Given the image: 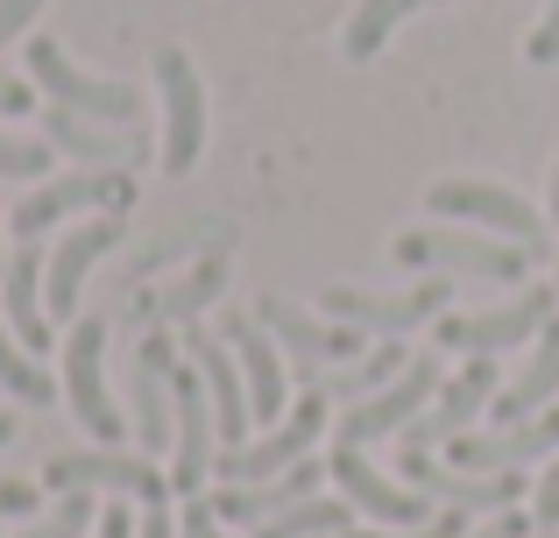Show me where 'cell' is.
<instances>
[{"label":"cell","mask_w":559,"mask_h":538,"mask_svg":"<svg viewBox=\"0 0 559 538\" xmlns=\"http://www.w3.org/2000/svg\"><path fill=\"white\" fill-rule=\"evenodd\" d=\"M396 263L425 270V276H489V284H518L532 270V255L518 241L496 235H453V227H418V235L396 241Z\"/></svg>","instance_id":"obj_1"},{"label":"cell","mask_w":559,"mask_h":538,"mask_svg":"<svg viewBox=\"0 0 559 538\" xmlns=\"http://www.w3.org/2000/svg\"><path fill=\"white\" fill-rule=\"evenodd\" d=\"M559 319V284H518L510 304L496 312H447L439 319V347H461V355H503L518 340H538Z\"/></svg>","instance_id":"obj_2"},{"label":"cell","mask_w":559,"mask_h":538,"mask_svg":"<svg viewBox=\"0 0 559 538\" xmlns=\"http://www.w3.org/2000/svg\"><path fill=\"white\" fill-rule=\"evenodd\" d=\"M28 79H36L43 93H50V107L85 113V121H99V128H135V113H142V93H135V85L79 71V64H71V57L50 43V36L28 43Z\"/></svg>","instance_id":"obj_3"},{"label":"cell","mask_w":559,"mask_h":538,"mask_svg":"<svg viewBox=\"0 0 559 538\" xmlns=\"http://www.w3.org/2000/svg\"><path fill=\"white\" fill-rule=\"evenodd\" d=\"M447 304H453L447 276H425V284H411V290H361V284H333L326 290V319L382 333V340H404V333H418L425 319H447Z\"/></svg>","instance_id":"obj_4"},{"label":"cell","mask_w":559,"mask_h":538,"mask_svg":"<svg viewBox=\"0 0 559 538\" xmlns=\"http://www.w3.org/2000/svg\"><path fill=\"white\" fill-rule=\"evenodd\" d=\"M425 206H432L439 220H475L481 235L518 241L524 255H546V241H552V220H546V213L524 206L518 192H503V184H432V192H425Z\"/></svg>","instance_id":"obj_5"},{"label":"cell","mask_w":559,"mask_h":538,"mask_svg":"<svg viewBox=\"0 0 559 538\" xmlns=\"http://www.w3.org/2000/svg\"><path fill=\"white\" fill-rule=\"evenodd\" d=\"M128 199H135V178L128 170H64V178L36 184V192L14 206V235L22 241H43L57 220H71V213H121Z\"/></svg>","instance_id":"obj_6"},{"label":"cell","mask_w":559,"mask_h":538,"mask_svg":"<svg viewBox=\"0 0 559 538\" xmlns=\"http://www.w3.org/2000/svg\"><path fill=\"white\" fill-rule=\"evenodd\" d=\"M43 482L57 497H93V489H114V497H142V503H164V468L150 454H114V446H71V454H50Z\"/></svg>","instance_id":"obj_7"},{"label":"cell","mask_w":559,"mask_h":538,"mask_svg":"<svg viewBox=\"0 0 559 538\" xmlns=\"http://www.w3.org/2000/svg\"><path fill=\"white\" fill-rule=\"evenodd\" d=\"M319 426H326V397L319 390H298V404H290V418H276V432H262V440L248 446H219V482H270V475L298 468L305 446L319 440Z\"/></svg>","instance_id":"obj_8"},{"label":"cell","mask_w":559,"mask_h":538,"mask_svg":"<svg viewBox=\"0 0 559 538\" xmlns=\"http://www.w3.org/2000/svg\"><path fill=\"white\" fill-rule=\"evenodd\" d=\"M255 319L270 333H284V347L298 355V383H319L326 369H347V361L369 355V333H361V326H341V319H305L298 304L276 298V290L255 304Z\"/></svg>","instance_id":"obj_9"},{"label":"cell","mask_w":559,"mask_h":538,"mask_svg":"<svg viewBox=\"0 0 559 538\" xmlns=\"http://www.w3.org/2000/svg\"><path fill=\"white\" fill-rule=\"evenodd\" d=\"M439 383H447V375H439V355H411V369L396 375V383H382L376 397H361V404L341 411V440H333V446H369V440L404 432L411 418L439 397Z\"/></svg>","instance_id":"obj_10"},{"label":"cell","mask_w":559,"mask_h":538,"mask_svg":"<svg viewBox=\"0 0 559 538\" xmlns=\"http://www.w3.org/2000/svg\"><path fill=\"white\" fill-rule=\"evenodd\" d=\"M396 468H404V482L418 489V497H432L439 511H510V503H524V475H461V468H439L432 446H396Z\"/></svg>","instance_id":"obj_11"},{"label":"cell","mask_w":559,"mask_h":538,"mask_svg":"<svg viewBox=\"0 0 559 538\" xmlns=\"http://www.w3.org/2000/svg\"><path fill=\"white\" fill-rule=\"evenodd\" d=\"M64 390H71V411L93 440H121L128 418L114 411V390H107V319H79L64 340Z\"/></svg>","instance_id":"obj_12"},{"label":"cell","mask_w":559,"mask_h":538,"mask_svg":"<svg viewBox=\"0 0 559 538\" xmlns=\"http://www.w3.org/2000/svg\"><path fill=\"white\" fill-rule=\"evenodd\" d=\"M156 93H164V170L185 178L205 150V93H199V71H191L185 50H156Z\"/></svg>","instance_id":"obj_13"},{"label":"cell","mask_w":559,"mask_h":538,"mask_svg":"<svg viewBox=\"0 0 559 538\" xmlns=\"http://www.w3.org/2000/svg\"><path fill=\"white\" fill-rule=\"evenodd\" d=\"M333 482H341V497L355 503V511H369L376 525H390V531H411V525H432L439 517V503L432 497H418V489H396L390 475L376 468L361 446H333Z\"/></svg>","instance_id":"obj_14"},{"label":"cell","mask_w":559,"mask_h":538,"mask_svg":"<svg viewBox=\"0 0 559 538\" xmlns=\"http://www.w3.org/2000/svg\"><path fill=\"white\" fill-rule=\"evenodd\" d=\"M185 361L205 375V397H213V418H219V446H248L255 404H248V383H241V369H234V347L219 340V333H191Z\"/></svg>","instance_id":"obj_15"},{"label":"cell","mask_w":559,"mask_h":538,"mask_svg":"<svg viewBox=\"0 0 559 538\" xmlns=\"http://www.w3.org/2000/svg\"><path fill=\"white\" fill-rule=\"evenodd\" d=\"M43 135H50V150L79 156L93 170H135L150 156V142L135 128H93L85 113H64V107H43Z\"/></svg>","instance_id":"obj_16"},{"label":"cell","mask_w":559,"mask_h":538,"mask_svg":"<svg viewBox=\"0 0 559 538\" xmlns=\"http://www.w3.org/2000/svg\"><path fill=\"white\" fill-rule=\"evenodd\" d=\"M552 446H559V404L546 418H532V426L496 432V440H453V468L461 475H524L538 454H552Z\"/></svg>","instance_id":"obj_17"},{"label":"cell","mask_w":559,"mask_h":538,"mask_svg":"<svg viewBox=\"0 0 559 538\" xmlns=\"http://www.w3.org/2000/svg\"><path fill=\"white\" fill-rule=\"evenodd\" d=\"M170 369H178V355H170V333H142L135 347V440L150 446H170V432H178V411H170Z\"/></svg>","instance_id":"obj_18"},{"label":"cell","mask_w":559,"mask_h":538,"mask_svg":"<svg viewBox=\"0 0 559 538\" xmlns=\"http://www.w3.org/2000/svg\"><path fill=\"white\" fill-rule=\"evenodd\" d=\"M114 241H121V220H85V227H71L64 241H57V255H50V276H43V298H50V312L57 319H71L79 312V290H85V270L99 263V255H114Z\"/></svg>","instance_id":"obj_19"},{"label":"cell","mask_w":559,"mask_h":538,"mask_svg":"<svg viewBox=\"0 0 559 538\" xmlns=\"http://www.w3.org/2000/svg\"><path fill=\"white\" fill-rule=\"evenodd\" d=\"M312 482H319L312 461L270 475V482H219L213 517H227V525H270V517H284L290 503H312Z\"/></svg>","instance_id":"obj_20"},{"label":"cell","mask_w":559,"mask_h":538,"mask_svg":"<svg viewBox=\"0 0 559 538\" xmlns=\"http://www.w3.org/2000/svg\"><path fill=\"white\" fill-rule=\"evenodd\" d=\"M43 276H50V263H43V249H36V241H22V249H14V263H8V276H0V312H8L14 340H22L28 355L57 347L50 319H43Z\"/></svg>","instance_id":"obj_21"},{"label":"cell","mask_w":559,"mask_h":538,"mask_svg":"<svg viewBox=\"0 0 559 538\" xmlns=\"http://www.w3.org/2000/svg\"><path fill=\"white\" fill-rule=\"evenodd\" d=\"M496 404V355H475L453 383H439V411L425 418V426H404L411 446H432V440H461V426L475 411H489Z\"/></svg>","instance_id":"obj_22"},{"label":"cell","mask_w":559,"mask_h":538,"mask_svg":"<svg viewBox=\"0 0 559 538\" xmlns=\"http://www.w3.org/2000/svg\"><path fill=\"white\" fill-rule=\"evenodd\" d=\"M227 347L234 361H241V383H248V404H255V418H284V355H276L270 326L262 319H234L227 312Z\"/></svg>","instance_id":"obj_23"},{"label":"cell","mask_w":559,"mask_h":538,"mask_svg":"<svg viewBox=\"0 0 559 538\" xmlns=\"http://www.w3.org/2000/svg\"><path fill=\"white\" fill-rule=\"evenodd\" d=\"M552 397H559V319H552L546 333H538L532 361L518 369V383H510V390H496L489 411H496V426L510 432V426H532V418H546V411H552Z\"/></svg>","instance_id":"obj_24"},{"label":"cell","mask_w":559,"mask_h":538,"mask_svg":"<svg viewBox=\"0 0 559 538\" xmlns=\"http://www.w3.org/2000/svg\"><path fill=\"white\" fill-rule=\"evenodd\" d=\"M213 298H227V255H199L185 276H170V290H156L150 304H135V319L170 326V319H199Z\"/></svg>","instance_id":"obj_25"},{"label":"cell","mask_w":559,"mask_h":538,"mask_svg":"<svg viewBox=\"0 0 559 538\" xmlns=\"http://www.w3.org/2000/svg\"><path fill=\"white\" fill-rule=\"evenodd\" d=\"M411 369V355H404V340H376L369 347V355H361V361H347V369H326V375H319V383H305V390H319V397H341V411H347V404H361V397H376V390L382 383H396V375H404Z\"/></svg>","instance_id":"obj_26"},{"label":"cell","mask_w":559,"mask_h":538,"mask_svg":"<svg viewBox=\"0 0 559 538\" xmlns=\"http://www.w3.org/2000/svg\"><path fill=\"white\" fill-rule=\"evenodd\" d=\"M418 8H439V0H361V8L347 14V28H341V57L347 64H369L382 43L396 36V22H411Z\"/></svg>","instance_id":"obj_27"},{"label":"cell","mask_w":559,"mask_h":538,"mask_svg":"<svg viewBox=\"0 0 559 538\" xmlns=\"http://www.w3.org/2000/svg\"><path fill=\"white\" fill-rule=\"evenodd\" d=\"M227 249H234V220H213V213H205V220H191V227L156 235L150 249L135 255V284H142V276H156L164 263H178V255H227Z\"/></svg>","instance_id":"obj_28"},{"label":"cell","mask_w":559,"mask_h":538,"mask_svg":"<svg viewBox=\"0 0 559 538\" xmlns=\"http://www.w3.org/2000/svg\"><path fill=\"white\" fill-rule=\"evenodd\" d=\"M347 511L355 503H290L284 517H270V525H255V538H347Z\"/></svg>","instance_id":"obj_29"},{"label":"cell","mask_w":559,"mask_h":538,"mask_svg":"<svg viewBox=\"0 0 559 538\" xmlns=\"http://www.w3.org/2000/svg\"><path fill=\"white\" fill-rule=\"evenodd\" d=\"M0 390H8V397H22V404H50L57 397V383L22 355V347H14V326H0Z\"/></svg>","instance_id":"obj_30"},{"label":"cell","mask_w":559,"mask_h":538,"mask_svg":"<svg viewBox=\"0 0 559 538\" xmlns=\"http://www.w3.org/2000/svg\"><path fill=\"white\" fill-rule=\"evenodd\" d=\"M93 525H99V503H93V497H57V511L36 517L22 538H85Z\"/></svg>","instance_id":"obj_31"},{"label":"cell","mask_w":559,"mask_h":538,"mask_svg":"<svg viewBox=\"0 0 559 538\" xmlns=\"http://www.w3.org/2000/svg\"><path fill=\"white\" fill-rule=\"evenodd\" d=\"M43 170H50V150H43V142L0 135V178H43Z\"/></svg>","instance_id":"obj_32"},{"label":"cell","mask_w":559,"mask_h":538,"mask_svg":"<svg viewBox=\"0 0 559 538\" xmlns=\"http://www.w3.org/2000/svg\"><path fill=\"white\" fill-rule=\"evenodd\" d=\"M524 57H532V64H559V0L538 14V28H532V43H524Z\"/></svg>","instance_id":"obj_33"},{"label":"cell","mask_w":559,"mask_h":538,"mask_svg":"<svg viewBox=\"0 0 559 538\" xmlns=\"http://www.w3.org/2000/svg\"><path fill=\"white\" fill-rule=\"evenodd\" d=\"M461 517H467V511H439L432 525H411V531H347V538H467Z\"/></svg>","instance_id":"obj_34"},{"label":"cell","mask_w":559,"mask_h":538,"mask_svg":"<svg viewBox=\"0 0 559 538\" xmlns=\"http://www.w3.org/2000/svg\"><path fill=\"white\" fill-rule=\"evenodd\" d=\"M532 525L559 531V461H552L546 475H538V497H532Z\"/></svg>","instance_id":"obj_35"},{"label":"cell","mask_w":559,"mask_h":538,"mask_svg":"<svg viewBox=\"0 0 559 538\" xmlns=\"http://www.w3.org/2000/svg\"><path fill=\"white\" fill-rule=\"evenodd\" d=\"M178 538H219V517H213V503H199V497H185V517H178Z\"/></svg>","instance_id":"obj_36"},{"label":"cell","mask_w":559,"mask_h":538,"mask_svg":"<svg viewBox=\"0 0 559 538\" xmlns=\"http://www.w3.org/2000/svg\"><path fill=\"white\" fill-rule=\"evenodd\" d=\"M36 14H43V0H0V43H14Z\"/></svg>","instance_id":"obj_37"},{"label":"cell","mask_w":559,"mask_h":538,"mask_svg":"<svg viewBox=\"0 0 559 538\" xmlns=\"http://www.w3.org/2000/svg\"><path fill=\"white\" fill-rule=\"evenodd\" d=\"M93 538H135V517H128V503H99Z\"/></svg>","instance_id":"obj_38"},{"label":"cell","mask_w":559,"mask_h":538,"mask_svg":"<svg viewBox=\"0 0 559 538\" xmlns=\"http://www.w3.org/2000/svg\"><path fill=\"white\" fill-rule=\"evenodd\" d=\"M467 538H524V517H518V511H496V517H481Z\"/></svg>","instance_id":"obj_39"},{"label":"cell","mask_w":559,"mask_h":538,"mask_svg":"<svg viewBox=\"0 0 559 538\" xmlns=\"http://www.w3.org/2000/svg\"><path fill=\"white\" fill-rule=\"evenodd\" d=\"M36 511V489L28 482H0V517H28Z\"/></svg>","instance_id":"obj_40"},{"label":"cell","mask_w":559,"mask_h":538,"mask_svg":"<svg viewBox=\"0 0 559 538\" xmlns=\"http://www.w3.org/2000/svg\"><path fill=\"white\" fill-rule=\"evenodd\" d=\"M28 107H36V99H28V85L0 71V113H28Z\"/></svg>","instance_id":"obj_41"},{"label":"cell","mask_w":559,"mask_h":538,"mask_svg":"<svg viewBox=\"0 0 559 538\" xmlns=\"http://www.w3.org/2000/svg\"><path fill=\"white\" fill-rule=\"evenodd\" d=\"M135 538H170V503H150V517L135 525Z\"/></svg>","instance_id":"obj_42"},{"label":"cell","mask_w":559,"mask_h":538,"mask_svg":"<svg viewBox=\"0 0 559 538\" xmlns=\"http://www.w3.org/2000/svg\"><path fill=\"white\" fill-rule=\"evenodd\" d=\"M546 220L559 227V164H552V213H546Z\"/></svg>","instance_id":"obj_43"},{"label":"cell","mask_w":559,"mask_h":538,"mask_svg":"<svg viewBox=\"0 0 559 538\" xmlns=\"http://www.w3.org/2000/svg\"><path fill=\"white\" fill-rule=\"evenodd\" d=\"M8 440H14V418H8V411H0V446H8Z\"/></svg>","instance_id":"obj_44"},{"label":"cell","mask_w":559,"mask_h":538,"mask_svg":"<svg viewBox=\"0 0 559 538\" xmlns=\"http://www.w3.org/2000/svg\"><path fill=\"white\" fill-rule=\"evenodd\" d=\"M552 284H559V276H552Z\"/></svg>","instance_id":"obj_45"}]
</instances>
